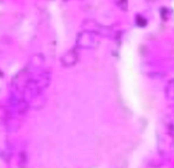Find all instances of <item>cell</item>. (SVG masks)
<instances>
[{"mask_svg":"<svg viewBox=\"0 0 174 168\" xmlns=\"http://www.w3.org/2000/svg\"><path fill=\"white\" fill-rule=\"evenodd\" d=\"M96 45L95 39L93 36L92 32L90 31H82L77 37V46L84 49H90Z\"/></svg>","mask_w":174,"mask_h":168,"instance_id":"6da1fadb","label":"cell"},{"mask_svg":"<svg viewBox=\"0 0 174 168\" xmlns=\"http://www.w3.org/2000/svg\"><path fill=\"white\" fill-rule=\"evenodd\" d=\"M84 28L87 31H90L92 33H97L103 36H108L111 34V31L105 27L100 26L99 24H97L94 21H85L84 24Z\"/></svg>","mask_w":174,"mask_h":168,"instance_id":"7a4b0ae2","label":"cell"},{"mask_svg":"<svg viewBox=\"0 0 174 168\" xmlns=\"http://www.w3.org/2000/svg\"><path fill=\"white\" fill-rule=\"evenodd\" d=\"M63 63L65 66H74L77 61V54L74 51H69L63 57Z\"/></svg>","mask_w":174,"mask_h":168,"instance_id":"3957f363","label":"cell"},{"mask_svg":"<svg viewBox=\"0 0 174 168\" xmlns=\"http://www.w3.org/2000/svg\"><path fill=\"white\" fill-rule=\"evenodd\" d=\"M165 94L168 99L174 100V79L170 80L167 83V85H166Z\"/></svg>","mask_w":174,"mask_h":168,"instance_id":"277c9868","label":"cell"}]
</instances>
